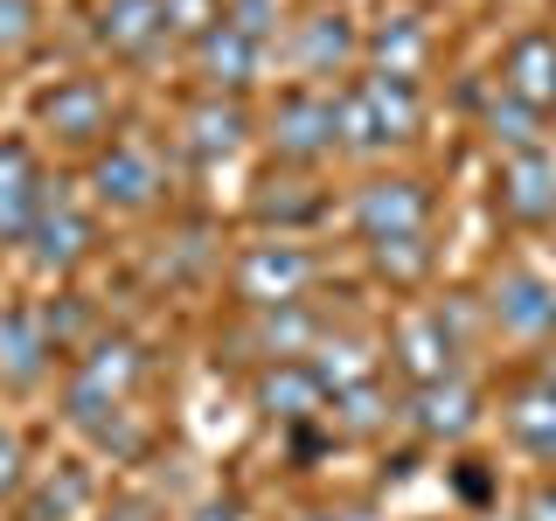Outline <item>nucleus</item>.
<instances>
[{
  "instance_id": "obj_21",
  "label": "nucleus",
  "mask_w": 556,
  "mask_h": 521,
  "mask_svg": "<svg viewBox=\"0 0 556 521\" xmlns=\"http://www.w3.org/2000/svg\"><path fill=\"white\" fill-rule=\"evenodd\" d=\"M362 56H369L376 77L417 84V69H425V56H431V35H425V22H417V14H396V22H382L376 35H362Z\"/></svg>"
},
{
  "instance_id": "obj_16",
  "label": "nucleus",
  "mask_w": 556,
  "mask_h": 521,
  "mask_svg": "<svg viewBox=\"0 0 556 521\" xmlns=\"http://www.w3.org/2000/svg\"><path fill=\"white\" fill-rule=\"evenodd\" d=\"M243 139H251V104L216 98V91H208L195 112H188V126H181L188 161H230V153H243Z\"/></svg>"
},
{
  "instance_id": "obj_30",
  "label": "nucleus",
  "mask_w": 556,
  "mask_h": 521,
  "mask_svg": "<svg viewBox=\"0 0 556 521\" xmlns=\"http://www.w3.org/2000/svg\"><path fill=\"white\" fill-rule=\"evenodd\" d=\"M42 28V8L35 0H0V56H22Z\"/></svg>"
},
{
  "instance_id": "obj_5",
  "label": "nucleus",
  "mask_w": 556,
  "mask_h": 521,
  "mask_svg": "<svg viewBox=\"0 0 556 521\" xmlns=\"http://www.w3.org/2000/svg\"><path fill=\"white\" fill-rule=\"evenodd\" d=\"M161 188H167V174H161V153L147 139H104L91 153V202L98 208L139 216V208L161 202Z\"/></svg>"
},
{
  "instance_id": "obj_18",
  "label": "nucleus",
  "mask_w": 556,
  "mask_h": 521,
  "mask_svg": "<svg viewBox=\"0 0 556 521\" xmlns=\"http://www.w3.org/2000/svg\"><path fill=\"white\" fill-rule=\"evenodd\" d=\"M257 410L271 417V424H306V417H327V390L320 376L306 369V361H265V376H257Z\"/></svg>"
},
{
  "instance_id": "obj_31",
  "label": "nucleus",
  "mask_w": 556,
  "mask_h": 521,
  "mask_svg": "<svg viewBox=\"0 0 556 521\" xmlns=\"http://www.w3.org/2000/svg\"><path fill=\"white\" fill-rule=\"evenodd\" d=\"M223 22L271 49V35H278V0H223Z\"/></svg>"
},
{
  "instance_id": "obj_7",
  "label": "nucleus",
  "mask_w": 556,
  "mask_h": 521,
  "mask_svg": "<svg viewBox=\"0 0 556 521\" xmlns=\"http://www.w3.org/2000/svg\"><path fill=\"white\" fill-rule=\"evenodd\" d=\"M91 251H98V216H91L77 195H70V181H49L42 216H35V230H28V257H35L49 278H70Z\"/></svg>"
},
{
  "instance_id": "obj_10",
  "label": "nucleus",
  "mask_w": 556,
  "mask_h": 521,
  "mask_svg": "<svg viewBox=\"0 0 556 521\" xmlns=\"http://www.w3.org/2000/svg\"><path fill=\"white\" fill-rule=\"evenodd\" d=\"M292 63L313 84H334L362 63V28L348 22V8H313L306 22H292Z\"/></svg>"
},
{
  "instance_id": "obj_23",
  "label": "nucleus",
  "mask_w": 556,
  "mask_h": 521,
  "mask_svg": "<svg viewBox=\"0 0 556 521\" xmlns=\"http://www.w3.org/2000/svg\"><path fill=\"white\" fill-rule=\"evenodd\" d=\"M508 431H515V445L529 452V459L556 466V390H549L543 376H535L529 390L508 396Z\"/></svg>"
},
{
  "instance_id": "obj_32",
  "label": "nucleus",
  "mask_w": 556,
  "mask_h": 521,
  "mask_svg": "<svg viewBox=\"0 0 556 521\" xmlns=\"http://www.w3.org/2000/svg\"><path fill=\"white\" fill-rule=\"evenodd\" d=\"M161 8H167V35H188V42L223 22V0H161Z\"/></svg>"
},
{
  "instance_id": "obj_34",
  "label": "nucleus",
  "mask_w": 556,
  "mask_h": 521,
  "mask_svg": "<svg viewBox=\"0 0 556 521\" xmlns=\"http://www.w3.org/2000/svg\"><path fill=\"white\" fill-rule=\"evenodd\" d=\"M521 521H556V486H535V494L521 500Z\"/></svg>"
},
{
  "instance_id": "obj_24",
  "label": "nucleus",
  "mask_w": 556,
  "mask_h": 521,
  "mask_svg": "<svg viewBox=\"0 0 556 521\" xmlns=\"http://www.w3.org/2000/svg\"><path fill=\"white\" fill-rule=\"evenodd\" d=\"M306 369L320 376L327 396H334V390H348V382H369L376 376V347L362 341V334H320V347L306 355Z\"/></svg>"
},
{
  "instance_id": "obj_8",
  "label": "nucleus",
  "mask_w": 556,
  "mask_h": 521,
  "mask_svg": "<svg viewBox=\"0 0 556 521\" xmlns=\"http://www.w3.org/2000/svg\"><path fill=\"white\" fill-rule=\"evenodd\" d=\"M42 132L70 153H98L112 139V91L98 77H63L56 91H42Z\"/></svg>"
},
{
  "instance_id": "obj_37",
  "label": "nucleus",
  "mask_w": 556,
  "mask_h": 521,
  "mask_svg": "<svg viewBox=\"0 0 556 521\" xmlns=\"http://www.w3.org/2000/svg\"><path fill=\"white\" fill-rule=\"evenodd\" d=\"M306 521H376V514L369 508H313Z\"/></svg>"
},
{
  "instance_id": "obj_20",
  "label": "nucleus",
  "mask_w": 556,
  "mask_h": 521,
  "mask_svg": "<svg viewBox=\"0 0 556 521\" xmlns=\"http://www.w3.org/2000/svg\"><path fill=\"white\" fill-rule=\"evenodd\" d=\"M501 91H515L521 104H535V112H549L556 104V35L529 28L508 42V63H501Z\"/></svg>"
},
{
  "instance_id": "obj_14",
  "label": "nucleus",
  "mask_w": 556,
  "mask_h": 521,
  "mask_svg": "<svg viewBox=\"0 0 556 521\" xmlns=\"http://www.w3.org/2000/svg\"><path fill=\"white\" fill-rule=\"evenodd\" d=\"M188 49H195V77L216 98H243L257 84V69H265V42H251V35L230 28V22H216L208 35H195Z\"/></svg>"
},
{
  "instance_id": "obj_13",
  "label": "nucleus",
  "mask_w": 556,
  "mask_h": 521,
  "mask_svg": "<svg viewBox=\"0 0 556 521\" xmlns=\"http://www.w3.org/2000/svg\"><path fill=\"white\" fill-rule=\"evenodd\" d=\"M56 361V341L42 327V306H0V390L22 396L49 376Z\"/></svg>"
},
{
  "instance_id": "obj_33",
  "label": "nucleus",
  "mask_w": 556,
  "mask_h": 521,
  "mask_svg": "<svg viewBox=\"0 0 556 521\" xmlns=\"http://www.w3.org/2000/svg\"><path fill=\"white\" fill-rule=\"evenodd\" d=\"M22 480H28V445H22L14 424H0V500L22 494Z\"/></svg>"
},
{
  "instance_id": "obj_2",
  "label": "nucleus",
  "mask_w": 556,
  "mask_h": 521,
  "mask_svg": "<svg viewBox=\"0 0 556 521\" xmlns=\"http://www.w3.org/2000/svg\"><path fill=\"white\" fill-rule=\"evenodd\" d=\"M425 126V98H417V84L404 77H355L341 91V147L348 153H382V147H404L417 139Z\"/></svg>"
},
{
  "instance_id": "obj_1",
  "label": "nucleus",
  "mask_w": 556,
  "mask_h": 521,
  "mask_svg": "<svg viewBox=\"0 0 556 521\" xmlns=\"http://www.w3.org/2000/svg\"><path fill=\"white\" fill-rule=\"evenodd\" d=\"M139 376H147L139 341H126V334L98 341L91 355H77V369H70V382H63V417L77 431H112V417L132 404Z\"/></svg>"
},
{
  "instance_id": "obj_26",
  "label": "nucleus",
  "mask_w": 556,
  "mask_h": 521,
  "mask_svg": "<svg viewBox=\"0 0 556 521\" xmlns=\"http://www.w3.org/2000/svg\"><path fill=\"white\" fill-rule=\"evenodd\" d=\"M84 514H91V473L84 466H56L22 508V521H84Z\"/></svg>"
},
{
  "instance_id": "obj_19",
  "label": "nucleus",
  "mask_w": 556,
  "mask_h": 521,
  "mask_svg": "<svg viewBox=\"0 0 556 521\" xmlns=\"http://www.w3.org/2000/svg\"><path fill=\"white\" fill-rule=\"evenodd\" d=\"M501 208H508L515 223H549L556 216V161L549 153H515V161H501Z\"/></svg>"
},
{
  "instance_id": "obj_3",
  "label": "nucleus",
  "mask_w": 556,
  "mask_h": 521,
  "mask_svg": "<svg viewBox=\"0 0 556 521\" xmlns=\"http://www.w3.org/2000/svg\"><path fill=\"white\" fill-rule=\"evenodd\" d=\"M313 278H320V257H313L306 243H292V237L243 243L237 265H230V285H237V300L251 306V313H265V306H300L306 292H313Z\"/></svg>"
},
{
  "instance_id": "obj_35",
  "label": "nucleus",
  "mask_w": 556,
  "mask_h": 521,
  "mask_svg": "<svg viewBox=\"0 0 556 521\" xmlns=\"http://www.w3.org/2000/svg\"><path fill=\"white\" fill-rule=\"evenodd\" d=\"M195 521H243V500H230V494H223V500H202Z\"/></svg>"
},
{
  "instance_id": "obj_29",
  "label": "nucleus",
  "mask_w": 556,
  "mask_h": 521,
  "mask_svg": "<svg viewBox=\"0 0 556 521\" xmlns=\"http://www.w3.org/2000/svg\"><path fill=\"white\" fill-rule=\"evenodd\" d=\"M376 265H382V278H396V285H417V278L431 271V243L425 237H404V243H376Z\"/></svg>"
},
{
  "instance_id": "obj_28",
  "label": "nucleus",
  "mask_w": 556,
  "mask_h": 521,
  "mask_svg": "<svg viewBox=\"0 0 556 521\" xmlns=\"http://www.w3.org/2000/svg\"><path fill=\"white\" fill-rule=\"evenodd\" d=\"M320 216V195H313V181H265V195H257V223H278V237L292 230V223H313Z\"/></svg>"
},
{
  "instance_id": "obj_25",
  "label": "nucleus",
  "mask_w": 556,
  "mask_h": 521,
  "mask_svg": "<svg viewBox=\"0 0 556 521\" xmlns=\"http://www.w3.org/2000/svg\"><path fill=\"white\" fill-rule=\"evenodd\" d=\"M327 424L341 431V439H376L382 424H390V390L369 376V382H348V390L327 396Z\"/></svg>"
},
{
  "instance_id": "obj_17",
  "label": "nucleus",
  "mask_w": 556,
  "mask_h": 521,
  "mask_svg": "<svg viewBox=\"0 0 556 521\" xmlns=\"http://www.w3.org/2000/svg\"><path fill=\"white\" fill-rule=\"evenodd\" d=\"M410 424L425 439H466L480 424V390L466 376H445V382H417L410 390Z\"/></svg>"
},
{
  "instance_id": "obj_36",
  "label": "nucleus",
  "mask_w": 556,
  "mask_h": 521,
  "mask_svg": "<svg viewBox=\"0 0 556 521\" xmlns=\"http://www.w3.org/2000/svg\"><path fill=\"white\" fill-rule=\"evenodd\" d=\"M98 521H161V514H153L147 500H118V508H112V514H98Z\"/></svg>"
},
{
  "instance_id": "obj_12",
  "label": "nucleus",
  "mask_w": 556,
  "mask_h": 521,
  "mask_svg": "<svg viewBox=\"0 0 556 521\" xmlns=\"http://www.w3.org/2000/svg\"><path fill=\"white\" fill-rule=\"evenodd\" d=\"M396 369L410 376V390L417 382H445V376H459V327H452V313L445 306H431V313H410L404 327H396Z\"/></svg>"
},
{
  "instance_id": "obj_11",
  "label": "nucleus",
  "mask_w": 556,
  "mask_h": 521,
  "mask_svg": "<svg viewBox=\"0 0 556 521\" xmlns=\"http://www.w3.org/2000/svg\"><path fill=\"white\" fill-rule=\"evenodd\" d=\"M486 306H494L501 334H515V341H556V285H549L543 271L508 265V271L494 278V292H486Z\"/></svg>"
},
{
  "instance_id": "obj_27",
  "label": "nucleus",
  "mask_w": 556,
  "mask_h": 521,
  "mask_svg": "<svg viewBox=\"0 0 556 521\" xmlns=\"http://www.w3.org/2000/svg\"><path fill=\"white\" fill-rule=\"evenodd\" d=\"M486 139L501 147V161H515V153H543V112L521 104L515 91H501L494 104H486Z\"/></svg>"
},
{
  "instance_id": "obj_15",
  "label": "nucleus",
  "mask_w": 556,
  "mask_h": 521,
  "mask_svg": "<svg viewBox=\"0 0 556 521\" xmlns=\"http://www.w3.org/2000/svg\"><path fill=\"white\" fill-rule=\"evenodd\" d=\"M161 35H167L161 0H98V14H91V42L104 56H126V63H139Z\"/></svg>"
},
{
  "instance_id": "obj_22",
  "label": "nucleus",
  "mask_w": 556,
  "mask_h": 521,
  "mask_svg": "<svg viewBox=\"0 0 556 521\" xmlns=\"http://www.w3.org/2000/svg\"><path fill=\"white\" fill-rule=\"evenodd\" d=\"M320 334H327V327L306 313V300H300V306H265V313H251V341H257V355H265V361H306L313 347H320Z\"/></svg>"
},
{
  "instance_id": "obj_9",
  "label": "nucleus",
  "mask_w": 556,
  "mask_h": 521,
  "mask_svg": "<svg viewBox=\"0 0 556 521\" xmlns=\"http://www.w3.org/2000/svg\"><path fill=\"white\" fill-rule=\"evenodd\" d=\"M42 195H49L42 153H35L22 132H8L0 139V251H8V243H28L35 216H42Z\"/></svg>"
},
{
  "instance_id": "obj_38",
  "label": "nucleus",
  "mask_w": 556,
  "mask_h": 521,
  "mask_svg": "<svg viewBox=\"0 0 556 521\" xmlns=\"http://www.w3.org/2000/svg\"><path fill=\"white\" fill-rule=\"evenodd\" d=\"M320 8H348V0H320Z\"/></svg>"
},
{
  "instance_id": "obj_6",
  "label": "nucleus",
  "mask_w": 556,
  "mask_h": 521,
  "mask_svg": "<svg viewBox=\"0 0 556 521\" xmlns=\"http://www.w3.org/2000/svg\"><path fill=\"white\" fill-rule=\"evenodd\" d=\"M341 147V98L320 91V84H306V91H286L271 112V153L292 167H313L327 161V153Z\"/></svg>"
},
{
  "instance_id": "obj_4",
  "label": "nucleus",
  "mask_w": 556,
  "mask_h": 521,
  "mask_svg": "<svg viewBox=\"0 0 556 521\" xmlns=\"http://www.w3.org/2000/svg\"><path fill=\"white\" fill-rule=\"evenodd\" d=\"M355 237L369 243H404V237H431V195L425 181H410V174H376V181L355 188Z\"/></svg>"
}]
</instances>
